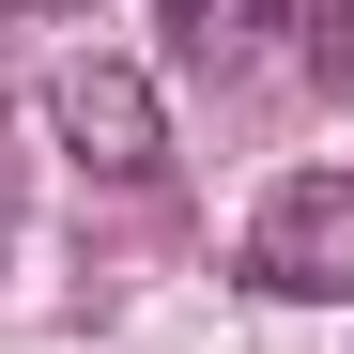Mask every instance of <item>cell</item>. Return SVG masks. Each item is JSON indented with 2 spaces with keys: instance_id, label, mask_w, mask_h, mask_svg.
<instances>
[{
  "instance_id": "obj_1",
  "label": "cell",
  "mask_w": 354,
  "mask_h": 354,
  "mask_svg": "<svg viewBox=\"0 0 354 354\" xmlns=\"http://www.w3.org/2000/svg\"><path fill=\"white\" fill-rule=\"evenodd\" d=\"M247 292H277V308H354V169H292L247 216Z\"/></svg>"
},
{
  "instance_id": "obj_2",
  "label": "cell",
  "mask_w": 354,
  "mask_h": 354,
  "mask_svg": "<svg viewBox=\"0 0 354 354\" xmlns=\"http://www.w3.org/2000/svg\"><path fill=\"white\" fill-rule=\"evenodd\" d=\"M46 124H62V154L93 169V185H154V169H169V108H154L139 62H93V46H77V62L46 77Z\"/></svg>"
},
{
  "instance_id": "obj_3",
  "label": "cell",
  "mask_w": 354,
  "mask_h": 354,
  "mask_svg": "<svg viewBox=\"0 0 354 354\" xmlns=\"http://www.w3.org/2000/svg\"><path fill=\"white\" fill-rule=\"evenodd\" d=\"M262 16H277V0H169V31H185L201 77H247L262 62Z\"/></svg>"
},
{
  "instance_id": "obj_4",
  "label": "cell",
  "mask_w": 354,
  "mask_h": 354,
  "mask_svg": "<svg viewBox=\"0 0 354 354\" xmlns=\"http://www.w3.org/2000/svg\"><path fill=\"white\" fill-rule=\"evenodd\" d=\"M308 62H324V77L354 93V0H308Z\"/></svg>"
}]
</instances>
